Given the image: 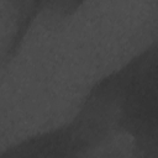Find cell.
<instances>
[{
  "instance_id": "obj_1",
  "label": "cell",
  "mask_w": 158,
  "mask_h": 158,
  "mask_svg": "<svg viewBox=\"0 0 158 158\" xmlns=\"http://www.w3.org/2000/svg\"><path fill=\"white\" fill-rule=\"evenodd\" d=\"M72 121L85 158H158V37L99 79Z\"/></svg>"
},
{
  "instance_id": "obj_2",
  "label": "cell",
  "mask_w": 158,
  "mask_h": 158,
  "mask_svg": "<svg viewBox=\"0 0 158 158\" xmlns=\"http://www.w3.org/2000/svg\"><path fill=\"white\" fill-rule=\"evenodd\" d=\"M0 158H85V147L74 122L69 121L11 143Z\"/></svg>"
}]
</instances>
